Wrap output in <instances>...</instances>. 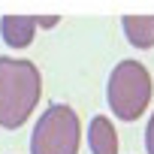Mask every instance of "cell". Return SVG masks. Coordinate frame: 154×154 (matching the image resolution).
<instances>
[{"label":"cell","mask_w":154,"mask_h":154,"mask_svg":"<svg viewBox=\"0 0 154 154\" xmlns=\"http://www.w3.org/2000/svg\"><path fill=\"white\" fill-rule=\"evenodd\" d=\"M42 94V75L33 60L0 57V127L18 130L36 109Z\"/></svg>","instance_id":"1"},{"label":"cell","mask_w":154,"mask_h":154,"mask_svg":"<svg viewBox=\"0 0 154 154\" xmlns=\"http://www.w3.org/2000/svg\"><path fill=\"white\" fill-rule=\"evenodd\" d=\"M154 94V82L151 72L145 69V63L139 60H121L106 82V100L109 109L118 121H136L145 115L148 103Z\"/></svg>","instance_id":"2"},{"label":"cell","mask_w":154,"mask_h":154,"mask_svg":"<svg viewBox=\"0 0 154 154\" xmlns=\"http://www.w3.org/2000/svg\"><path fill=\"white\" fill-rule=\"evenodd\" d=\"M82 124L66 103H51L33 124L30 154H79Z\"/></svg>","instance_id":"3"},{"label":"cell","mask_w":154,"mask_h":154,"mask_svg":"<svg viewBox=\"0 0 154 154\" xmlns=\"http://www.w3.org/2000/svg\"><path fill=\"white\" fill-rule=\"evenodd\" d=\"M88 148L91 154H118V130L106 115H94L88 124Z\"/></svg>","instance_id":"4"},{"label":"cell","mask_w":154,"mask_h":154,"mask_svg":"<svg viewBox=\"0 0 154 154\" xmlns=\"http://www.w3.org/2000/svg\"><path fill=\"white\" fill-rule=\"evenodd\" d=\"M0 33H3L6 45L12 48H27L36 33V18L33 15H3L0 18Z\"/></svg>","instance_id":"5"},{"label":"cell","mask_w":154,"mask_h":154,"mask_svg":"<svg viewBox=\"0 0 154 154\" xmlns=\"http://www.w3.org/2000/svg\"><path fill=\"white\" fill-rule=\"evenodd\" d=\"M124 36L136 48H151L154 45V15H124Z\"/></svg>","instance_id":"6"},{"label":"cell","mask_w":154,"mask_h":154,"mask_svg":"<svg viewBox=\"0 0 154 154\" xmlns=\"http://www.w3.org/2000/svg\"><path fill=\"white\" fill-rule=\"evenodd\" d=\"M145 151L154 154V115H151L148 124H145Z\"/></svg>","instance_id":"7"},{"label":"cell","mask_w":154,"mask_h":154,"mask_svg":"<svg viewBox=\"0 0 154 154\" xmlns=\"http://www.w3.org/2000/svg\"><path fill=\"white\" fill-rule=\"evenodd\" d=\"M36 24H42V27H51V24H57V15H39V18H36Z\"/></svg>","instance_id":"8"}]
</instances>
